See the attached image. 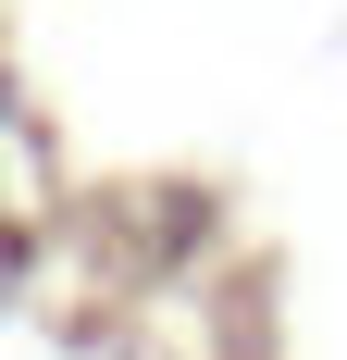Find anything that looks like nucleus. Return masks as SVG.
<instances>
[{
    "label": "nucleus",
    "instance_id": "obj_1",
    "mask_svg": "<svg viewBox=\"0 0 347 360\" xmlns=\"http://www.w3.org/2000/svg\"><path fill=\"white\" fill-rule=\"evenodd\" d=\"M13 274H25V224L0 212V286H13Z\"/></svg>",
    "mask_w": 347,
    "mask_h": 360
},
{
    "label": "nucleus",
    "instance_id": "obj_2",
    "mask_svg": "<svg viewBox=\"0 0 347 360\" xmlns=\"http://www.w3.org/2000/svg\"><path fill=\"white\" fill-rule=\"evenodd\" d=\"M0 124H25V75H13V63H0Z\"/></svg>",
    "mask_w": 347,
    "mask_h": 360
}]
</instances>
